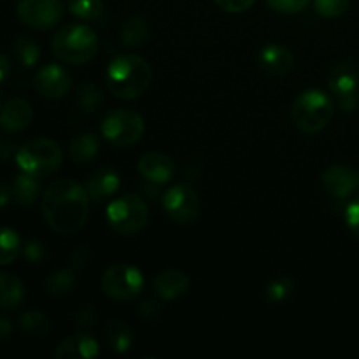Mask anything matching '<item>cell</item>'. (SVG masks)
Wrapping results in <instances>:
<instances>
[{"mask_svg":"<svg viewBox=\"0 0 359 359\" xmlns=\"http://www.w3.org/2000/svg\"><path fill=\"white\" fill-rule=\"evenodd\" d=\"M34 119L32 105L23 98H11L0 109V126L6 132H23Z\"/></svg>","mask_w":359,"mask_h":359,"instance_id":"cell-16","label":"cell"},{"mask_svg":"<svg viewBox=\"0 0 359 359\" xmlns=\"http://www.w3.org/2000/svg\"><path fill=\"white\" fill-rule=\"evenodd\" d=\"M93 318H95L93 307H86L76 316V323L81 326V328H90V326L93 325Z\"/></svg>","mask_w":359,"mask_h":359,"instance_id":"cell-38","label":"cell"},{"mask_svg":"<svg viewBox=\"0 0 359 359\" xmlns=\"http://www.w3.org/2000/svg\"><path fill=\"white\" fill-rule=\"evenodd\" d=\"M90 196L86 188L72 179H58L42 195V214L51 230L60 235H76L90 216Z\"/></svg>","mask_w":359,"mask_h":359,"instance_id":"cell-1","label":"cell"},{"mask_svg":"<svg viewBox=\"0 0 359 359\" xmlns=\"http://www.w3.org/2000/svg\"><path fill=\"white\" fill-rule=\"evenodd\" d=\"M11 198H13V186L7 182H0V209L9 205Z\"/></svg>","mask_w":359,"mask_h":359,"instance_id":"cell-39","label":"cell"},{"mask_svg":"<svg viewBox=\"0 0 359 359\" xmlns=\"http://www.w3.org/2000/svg\"><path fill=\"white\" fill-rule=\"evenodd\" d=\"M137 311H139L140 318L146 319V321H156V319L160 318V314H161L160 307H158V305L154 304V302H151V300L140 302L139 307H137Z\"/></svg>","mask_w":359,"mask_h":359,"instance_id":"cell-37","label":"cell"},{"mask_svg":"<svg viewBox=\"0 0 359 359\" xmlns=\"http://www.w3.org/2000/svg\"><path fill=\"white\" fill-rule=\"evenodd\" d=\"M105 340L116 354H125L132 349L135 335H133V330L130 328V325H126L125 321L111 319L105 325Z\"/></svg>","mask_w":359,"mask_h":359,"instance_id":"cell-21","label":"cell"},{"mask_svg":"<svg viewBox=\"0 0 359 359\" xmlns=\"http://www.w3.org/2000/svg\"><path fill=\"white\" fill-rule=\"evenodd\" d=\"M0 109H2V107H0Z\"/></svg>","mask_w":359,"mask_h":359,"instance_id":"cell-45","label":"cell"},{"mask_svg":"<svg viewBox=\"0 0 359 359\" xmlns=\"http://www.w3.org/2000/svg\"><path fill=\"white\" fill-rule=\"evenodd\" d=\"M100 151V140L93 132L77 133L72 140H70L69 153L74 163L77 165H88L98 156Z\"/></svg>","mask_w":359,"mask_h":359,"instance_id":"cell-20","label":"cell"},{"mask_svg":"<svg viewBox=\"0 0 359 359\" xmlns=\"http://www.w3.org/2000/svg\"><path fill=\"white\" fill-rule=\"evenodd\" d=\"M2 147H4V146H2V142H0V153H2Z\"/></svg>","mask_w":359,"mask_h":359,"instance_id":"cell-44","label":"cell"},{"mask_svg":"<svg viewBox=\"0 0 359 359\" xmlns=\"http://www.w3.org/2000/svg\"><path fill=\"white\" fill-rule=\"evenodd\" d=\"M214 2H216V6L219 7V9H223L224 13L237 14L251 9L252 4H255L256 0H214Z\"/></svg>","mask_w":359,"mask_h":359,"instance_id":"cell-35","label":"cell"},{"mask_svg":"<svg viewBox=\"0 0 359 359\" xmlns=\"http://www.w3.org/2000/svg\"><path fill=\"white\" fill-rule=\"evenodd\" d=\"M269 7L280 14H298L305 11L311 0H266Z\"/></svg>","mask_w":359,"mask_h":359,"instance_id":"cell-33","label":"cell"},{"mask_svg":"<svg viewBox=\"0 0 359 359\" xmlns=\"http://www.w3.org/2000/svg\"><path fill=\"white\" fill-rule=\"evenodd\" d=\"M46 256H48V251H46L44 242L37 241V238H32V241H28L27 244H25L23 258L27 259L28 263H32V265H41L46 259Z\"/></svg>","mask_w":359,"mask_h":359,"instance_id":"cell-34","label":"cell"},{"mask_svg":"<svg viewBox=\"0 0 359 359\" xmlns=\"http://www.w3.org/2000/svg\"><path fill=\"white\" fill-rule=\"evenodd\" d=\"M20 326L27 335L32 337H44L51 330V321L44 312L28 311L20 318Z\"/></svg>","mask_w":359,"mask_h":359,"instance_id":"cell-27","label":"cell"},{"mask_svg":"<svg viewBox=\"0 0 359 359\" xmlns=\"http://www.w3.org/2000/svg\"><path fill=\"white\" fill-rule=\"evenodd\" d=\"M35 90L46 98H51V100H58L63 98L70 91L72 86V77L70 74L63 69L62 65H55V63H49V65L42 67L37 74H35Z\"/></svg>","mask_w":359,"mask_h":359,"instance_id":"cell-11","label":"cell"},{"mask_svg":"<svg viewBox=\"0 0 359 359\" xmlns=\"http://www.w3.org/2000/svg\"><path fill=\"white\" fill-rule=\"evenodd\" d=\"M356 175H358V188H359V170L356 172Z\"/></svg>","mask_w":359,"mask_h":359,"instance_id":"cell-43","label":"cell"},{"mask_svg":"<svg viewBox=\"0 0 359 359\" xmlns=\"http://www.w3.org/2000/svg\"><path fill=\"white\" fill-rule=\"evenodd\" d=\"M14 53H16L21 65L27 67V69L37 65L39 58H41V48L37 46V42L28 37H20L14 42Z\"/></svg>","mask_w":359,"mask_h":359,"instance_id":"cell-30","label":"cell"},{"mask_svg":"<svg viewBox=\"0 0 359 359\" xmlns=\"http://www.w3.org/2000/svg\"><path fill=\"white\" fill-rule=\"evenodd\" d=\"M88 258H90V252H88L86 248H79L76 252H74V266L79 269V266L86 265Z\"/></svg>","mask_w":359,"mask_h":359,"instance_id":"cell-40","label":"cell"},{"mask_svg":"<svg viewBox=\"0 0 359 359\" xmlns=\"http://www.w3.org/2000/svg\"><path fill=\"white\" fill-rule=\"evenodd\" d=\"M65 6L62 0H21L18 18L34 30H49L62 21Z\"/></svg>","mask_w":359,"mask_h":359,"instance_id":"cell-10","label":"cell"},{"mask_svg":"<svg viewBox=\"0 0 359 359\" xmlns=\"http://www.w3.org/2000/svg\"><path fill=\"white\" fill-rule=\"evenodd\" d=\"M16 163L21 172L46 177L58 170L63 161V153L51 139H32L16 151Z\"/></svg>","mask_w":359,"mask_h":359,"instance_id":"cell-5","label":"cell"},{"mask_svg":"<svg viewBox=\"0 0 359 359\" xmlns=\"http://www.w3.org/2000/svg\"><path fill=\"white\" fill-rule=\"evenodd\" d=\"M76 287V273L72 270H56L46 279L44 290L51 297H67Z\"/></svg>","mask_w":359,"mask_h":359,"instance_id":"cell-25","label":"cell"},{"mask_svg":"<svg viewBox=\"0 0 359 359\" xmlns=\"http://www.w3.org/2000/svg\"><path fill=\"white\" fill-rule=\"evenodd\" d=\"M105 216L116 233L135 235L147 224L149 207L139 195H125L109 203Z\"/></svg>","mask_w":359,"mask_h":359,"instance_id":"cell-6","label":"cell"},{"mask_svg":"<svg viewBox=\"0 0 359 359\" xmlns=\"http://www.w3.org/2000/svg\"><path fill=\"white\" fill-rule=\"evenodd\" d=\"M13 333V323L9 318H0V339H7Z\"/></svg>","mask_w":359,"mask_h":359,"instance_id":"cell-41","label":"cell"},{"mask_svg":"<svg viewBox=\"0 0 359 359\" xmlns=\"http://www.w3.org/2000/svg\"><path fill=\"white\" fill-rule=\"evenodd\" d=\"M328 84L332 93L335 95L337 100L351 95H358L359 88V74L353 63H339L332 69L328 77Z\"/></svg>","mask_w":359,"mask_h":359,"instance_id":"cell-19","label":"cell"},{"mask_svg":"<svg viewBox=\"0 0 359 359\" xmlns=\"http://www.w3.org/2000/svg\"><path fill=\"white\" fill-rule=\"evenodd\" d=\"M102 91L97 84L83 83L77 90V105L83 112H95L102 107Z\"/></svg>","mask_w":359,"mask_h":359,"instance_id":"cell-29","label":"cell"},{"mask_svg":"<svg viewBox=\"0 0 359 359\" xmlns=\"http://www.w3.org/2000/svg\"><path fill=\"white\" fill-rule=\"evenodd\" d=\"M321 184L328 195L335 196V198H347L358 188V175L351 168L342 167V165H333L325 170Z\"/></svg>","mask_w":359,"mask_h":359,"instance_id":"cell-12","label":"cell"},{"mask_svg":"<svg viewBox=\"0 0 359 359\" xmlns=\"http://www.w3.org/2000/svg\"><path fill=\"white\" fill-rule=\"evenodd\" d=\"M262 70L270 76H287L294 69V55L283 44H269L259 51Z\"/></svg>","mask_w":359,"mask_h":359,"instance_id":"cell-14","label":"cell"},{"mask_svg":"<svg viewBox=\"0 0 359 359\" xmlns=\"http://www.w3.org/2000/svg\"><path fill=\"white\" fill-rule=\"evenodd\" d=\"M346 223L347 228H349L356 237H359V198L351 202L349 205L346 207Z\"/></svg>","mask_w":359,"mask_h":359,"instance_id":"cell-36","label":"cell"},{"mask_svg":"<svg viewBox=\"0 0 359 359\" xmlns=\"http://www.w3.org/2000/svg\"><path fill=\"white\" fill-rule=\"evenodd\" d=\"M154 291L161 300H177L189 290V277L181 270H163L154 277Z\"/></svg>","mask_w":359,"mask_h":359,"instance_id":"cell-17","label":"cell"},{"mask_svg":"<svg viewBox=\"0 0 359 359\" xmlns=\"http://www.w3.org/2000/svg\"><path fill=\"white\" fill-rule=\"evenodd\" d=\"M100 286L105 297H109L111 300L128 302L142 293L144 276L137 266L114 263L102 273Z\"/></svg>","mask_w":359,"mask_h":359,"instance_id":"cell-7","label":"cell"},{"mask_svg":"<svg viewBox=\"0 0 359 359\" xmlns=\"http://www.w3.org/2000/svg\"><path fill=\"white\" fill-rule=\"evenodd\" d=\"M163 209L174 223L191 224L200 216V198L189 184H175L163 195Z\"/></svg>","mask_w":359,"mask_h":359,"instance_id":"cell-9","label":"cell"},{"mask_svg":"<svg viewBox=\"0 0 359 359\" xmlns=\"http://www.w3.org/2000/svg\"><path fill=\"white\" fill-rule=\"evenodd\" d=\"M333 111L332 98L325 91L305 90L291 105V119L300 132L314 135L330 125Z\"/></svg>","mask_w":359,"mask_h":359,"instance_id":"cell-4","label":"cell"},{"mask_svg":"<svg viewBox=\"0 0 359 359\" xmlns=\"http://www.w3.org/2000/svg\"><path fill=\"white\" fill-rule=\"evenodd\" d=\"M21 251V238L13 228H0V265H9Z\"/></svg>","mask_w":359,"mask_h":359,"instance_id":"cell-26","label":"cell"},{"mask_svg":"<svg viewBox=\"0 0 359 359\" xmlns=\"http://www.w3.org/2000/svg\"><path fill=\"white\" fill-rule=\"evenodd\" d=\"M293 290L294 284L290 277H277V279H273L266 286V300L272 302V304H283V302H286L293 294Z\"/></svg>","mask_w":359,"mask_h":359,"instance_id":"cell-31","label":"cell"},{"mask_svg":"<svg viewBox=\"0 0 359 359\" xmlns=\"http://www.w3.org/2000/svg\"><path fill=\"white\" fill-rule=\"evenodd\" d=\"M11 186H13L14 202H18L23 207H30L39 198L41 177H35V175L27 174V172H21L20 175H16V179H14Z\"/></svg>","mask_w":359,"mask_h":359,"instance_id":"cell-23","label":"cell"},{"mask_svg":"<svg viewBox=\"0 0 359 359\" xmlns=\"http://www.w3.org/2000/svg\"><path fill=\"white\" fill-rule=\"evenodd\" d=\"M144 118L130 109L111 111L102 121V135L107 142L118 147H128L139 142L144 135Z\"/></svg>","mask_w":359,"mask_h":359,"instance_id":"cell-8","label":"cell"},{"mask_svg":"<svg viewBox=\"0 0 359 359\" xmlns=\"http://www.w3.org/2000/svg\"><path fill=\"white\" fill-rule=\"evenodd\" d=\"M53 55L69 65H83L97 56L98 39L90 27L69 23L60 28L51 42Z\"/></svg>","mask_w":359,"mask_h":359,"instance_id":"cell-3","label":"cell"},{"mask_svg":"<svg viewBox=\"0 0 359 359\" xmlns=\"http://www.w3.org/2000/svg\"><path fill=\"white\" fill-rule=\"evenodd\" d=\"M69 11L83 21H97L104 14L105 6L102 0H67Z\"/></svg>","mask_w":359,"mask_h":359,"instance_id":"cell-28","label":"cell"},{"mask_svg":"<svg viewBox=\"0 0 359 359\" xmlns=\"http://www.w3.org/2000/svg\"><path fill=\"white\" fill-rule=\"evenodd\" d=\"M121 186V179L114 168H98L86 182V193L91 202H104L116 195Z\"/></svg>","mask_w":359,"mask_h":359,"instance_id":"cell-18","label":"cell"},{"mask_svg":"<svg viewBox=\"0 0 359 359\" xmlns=\"http://www.w3.org/2000/svg\"><path fill=\"white\" fill-rule=\"evenodd\" d=\"M25 300V286L14 273L0 272V309L14 311Z\"/></svg>","mask_w":359,"mask_h":359,"instance_id":"cell-22","label":"cell"},{"mask_svg":"<svg viewBox=\"0 0 359 359\" xmlns=\"http://www.w3.org/2000/svg\"><path fill=\"white\" fill-rule=\"evenodd\" d=\"M153 83V69L139 55H123L107 67V88L119 100H133Z\"/></svg>","mask_w":359,"mask_h":359,"instance_id":"cell-2","label":"cell"},{"mask_svg":"<svg viewBox=\"0 0 359 359\" xmlns=\"http://www.w3.org/2000/svg\"><path fill=\"white\" fill-rule=\"evenodd\" d=\"M351 0H314V9L323 18H339L349 9Z\"/></svg>","mask_w":359,"mask_h":359,"instance_id":"cell-32","label":"cell"},{"mask_svg":"<svg viewBox=\"0 0 359 359\" xmlns=\"http://www.w3.org/2000/svg\"><path fill=\"white\" fill-rule=\"evenodd\" d=\"M137 168H139L140 175L146 181H149L151 184H165V182H168L174 177L175 170H177L174 160L161 153L144 154L139 160Z\"/></svg>","mask_w":359,"mask_h":359,"instance_id":"cell-13","label":"cell"},{"mask_svg":"<svg viewBox=\"0 0 359 359\" xmlns=\"http://www.w3.org/2000/svg\"><path fill=\"white\" fill-rule=\"evenodd\" d=\"M100 354L97 340L88 333H76L58 344L55 351L56 359H90Z\"/></svg>","mask_w":359,"mask_h":359,"instance_id":"cell-15","label":"cell"},{"mask_svg":"<svg viewBox=\"0 0 359 359\" xmlns=\"http://www.w3.org/2000/svg\"><path fill=\"white\" fill-rule=\"evenodd\" d=\"M9 70H11L9 60H7L6 55H2V53H0V83H2L7 76H9Z\"/></svg>","mask_w":359,"mask_h":359,"instance_id":"cell-42","label":"cell"},{"mask_svg":"<svg viewBox=\"0 0 359 359\" xmlns=\"http://www.w3.org/2000/svg\"><path fill=\"white\" fill-rule=\"evenodd\" d=\"M119 35H121L123 44H126L128 48H139L149 37V25L144 18L132 16L123 23Z\"/></svg>","mask_w":359,"mask_h":359,"instance_id":"cell-24","label":"cell"}]
</instances>
